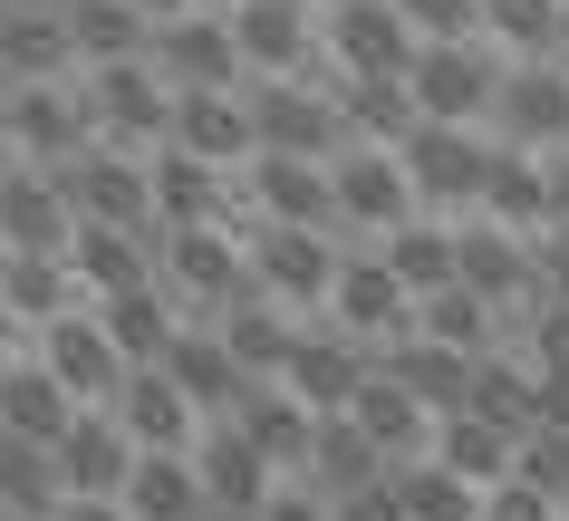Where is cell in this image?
Returning a JSON list of instances; mask_svg holds the SVG:
<instances>
[{"mask_svg": "<svg viewBox=\"0 0 569 521\" xmlns=\"http://www.w3.org/2000/svg\"><path fill=\"white\" fill-rule=\"evenodd\" d=\"M154 280L183 300V319H222L251 290V242L232 222H154Z\"/></svg>", "mask_w": 569, "mask_h": 521, "instance_id": "6da1fadb", "label": "cell"}, {"mask_svg": "<svg viewBox=\"0 0 569 521\" xmlns=\"http://www.w3.org/2000/svg\"><path fill=\"white\" fill-rule=\"evenodd\" d=\"M78 88H88V117L107 146H136L154 154L164 136H174V78L154 59H107V68H78Z\"/></svg>", "mask_w": 569, "mask_h": 521, "instance_id": "7a4b0ae2", "label": "cell"}, {"mask_svg": "<svg viewBox=\"0 0 569 521\" xmlns=\"http://www.w3.org/2000/svg\"><path fill=\"white\" fill-rule=\"evenodd\" d=\"M502 49L492 39H425L416 68H406V88H416L425 117L445 126H492V97H502Z\"/></svg>", "mask_w": 569, "mask_h": 521, "instance_id": "3957f363", "label": "cell"}, {"mask_svg": "<svg viewBox=\"0 0 569 521\" xmlns=\"http://www.w3.org/2000/svg\"><path fill=\"white\" fill-rule=\"evenodd\" d=\"M492 146L502 136H482V126H445V117H416L406 136V174H416V203L425 213H473L482 203V174H492Z\"/></svg>", "mask_w": 569, "mask_h": 521, "instance_id": "277c9868", "label": "cell"}, {"mask_svg": "<svg viewBox=\"0 0 569 521\" xmlns=\"http://www.w3.org/2000/svg\"><path fill=\"white\" fill-rule=\"evenodd\" d=\"M0 136L20 146V164H68L78 146H97L88 88L78 78H10L0 88Z\"/></svg>", "mask_w": 569, "mask_h": 521, "instance_id": "5b68a950", "label": "cell"}, {"mask_svg": "<svg viewBox=\"0 0 569 521\" xmlns=\"http://www.w3.org/2000/svg\"><path fill=\"white\" fill-rule=\"evenodd\" d=\"M241 242H251V280H261L270 300H290V309H329L338 261H348L329 222H251Z\"/></svg>", "mask_w": 569, "mask_h": 521, "instance_id": "8992f818", "label": "cell"}, {"mask_svg": "<svg viewBox=\"0 0 569 521\" xmlns=\"http://www.w3.org/2000/svg\"><path fill=\"white\" fill-rule=\"evenodd\" d=\"M59 184H68V213L78 222H126V232H154V174H146V154L136 146H78L59 164Z\"/></svg>", "mask_w": 569, "mask_h": 521, "instance_id": "52a82bcc", "label": "cell"}, {"mask_svg": "<svg viewBox=\"0 0 569 521\" xmlns=\"http://www.w3.org/2000/svg\"><path fill=\"white\" fill-rule=\"evenodd\" d=\"M251 126H261V154H338L348 146V117H338V88L319 78H251Z\"/></svg>", "mask_w": 569, "mask_h": 521, "instance_id": "ba28073f", "label": "cell"}, {"mask_svg": "<svg viewBox=\"0 0 569 521\" xmlns=\"http://www.w3.org/2000/svg\"><path fill=\"white\" fill-rule=\"evenodd\" d=\"M329 184H338V222H348V232H396V222L425 213L406 154H396V146H367V136H348V146L329 154Z\"/></svg>", "mask_w": 569, "mask_h": 521, "instance_id": "9c48e42d", "label": "cell"}, {"mask_svg": "<svg viewBox=\"0 0 569 521\" xmlns=\"http://www.w3.org/2000/svg\"><path fill=\"white\" fill-rule=\"evenodd\" d=\"M319 49L338 68H358V78H406L425 39L396 0H319Z\"/></svg>", "mask_w": 569, "mask_h": 521, "instance_id": "30bf717a", "label": "cell"}, {"mask_svg": "<svg viewBox=\"0 0 569 521\" xmlns=\"http://www.w3.org/2000/svg\"><path fill=\"white\" fill-rule=\"evenodd\" d=\"M146 59L174 78V88H251V59H241V30H232V10H183V20H154L146 39Z\"/></svg>", "mask_w": 569, "mask_h": 521, "instance_id": "8fae6325", "label": "cell"}, {"mask_svg": "<svg viewBox=\"0 0 569 521\" xmlns=\"http://www.w3.org/2000/svg\"><path fill=\"white\" fill-rule=\"evenodd\" d=\"M193 473H203V502H212L203 521H261V502L280 492V463H270L232 415H212V425L193 434Z\"/></svg>", "mask_w": 569, "mask_h": 521, "instance_id": "7c38bea8", "label": "cell"}, {"mask_svg": "<svg viewBox=\"0 0 569 521\" xmlns=\"http://www.w3.org/2000/svg\"><path fill=\"white\" fill-rule=\"evenodd\" d=\"M492 136L531 146V154H560L569 146V68L560 59H511L502 97H492Z\"/></svg>", "mask_w": 569, "mask_h": 521, "instance_id": "4fadbf2b", "label": "cell"}, {"mask_svg": "<svg viewBox=\"0 0 569 521\" xmlns=\"http://www.w3.org/2000/svg\"><path fill=\"white\" fill-rule=\"evenodd\" d=\"M329 319L348 338H367V348H387V338L416 329V290H406V271H396L387 251H348L338 261V290H329Z\"/></svg>", "mask_w": 569, "mask_h": 521, "instance_id": "5bb4252c", "label": "cell"}, {"mask_svg": "<svg viewBox=\"0 0 569 521\" xmlns=\"http://www.w3.org/2000/svg\"><path fill=\"white\" fill-rule=\"evenodd\" d=\"M453 261H463L453 280H473L482 300H502V309L540 300V232H511V222L473 213V222H453Z\"/></svg>", "mask_w": 569, "mask_h": 521, "instance_id": "9a60e30c", "label": "cell"}, {"mask_svg": "<svg viewBox=\"0 0 569 521\" xmlns=\"http://www.w3.org/2000/svg\"><path fill=\"white\" fill-rule=\"evenodd\" d=\"M39 358L59 368V387L78 405H107L126 387V348L107 338V319H97V300H78V309H59L49 329H39Z\"/></svg>", "mask_w": 569, "mask_h": 521, "instance_id": "2e32d148", "label": "cell"}, {"mask_svg": "<svg viewBox=\"0 0 569 521\" xmlns=\"http://www.w3.org/2000/svg\"><path fill=\"white\" fill-rule=\"evenodd\" d=\"M241 203H251V222H329L338 232L329 154H251L241 164Z\"/></svg>", "mask_w": 569, "mask_h": 521, "instance_id": "e0dca14e", "label": "cell"}, {"mask_svg": "<svg viewBox=\"0 0 569 521\" xmlns=\"http://www.w3.org/2000/svg\"><path fill=\"white\" fill-rule=\"evenodd\" d=\"M241 30V59L251 78H300L319 59V0H222Z\"/></svg>", "mask_w": 569, "mask_h": 521, "instance_id": "ac0fdd59", "label": "cell"}, {"mask_svg": "<svg viewBox=\"0 0 569 521\" xmlns=\"http://www.w3.org/2000/svg\"><path fill=\"white\" fill-rule=\"evenodd\" d=\"M146 174H154V222H232V203H241L232 164H212L193 146H154Z\"/></svg>", "mask_w": 569, "mask_h": 521, "instance_id": "d6986e66", "label": "cell"}, {"mask_svg": "<svg viewBox=\"0 0 569 521\" xmlns=\"http://www.w3.org/2000/svg\"><path fill=\"white\" fill-rule=\"evenodd\" d=\"M367 368H377V348H367V338H348V329L329 319V329H300V348H290L280 387H300L319 415H348V397L367 387Z\"/></svg>", "mask_w": 569, "mask_h": 521, "instance_id": "ffe728a7", "label": "cell"}, {"mask_svg": "<svg viewBox=\"0 0 569 521\" xmlns=\"http://www.w3.org/2000/svg\"><path fill=\"white\" fill-rule=\"evenodd\" d=\"M164 146H193V154H212V164H251L261 154V126H251V97L241 88H174V136Z\"/></svg>", "mask_w": 569, "mask_h": 521, "instance_id": "44dd1931", "label": "cell"}, {"mask_svg": "<svg viewBox=\"0 0 569 521\" xmlns=\"http://www.w3.org/2000/svg\"><path fill=\"white\" fill-rule=\"evenodd\" d=\"M78 213H68V184L59 164H10L0 174V242L10 251H68Z\"/></svg>", "mask_w": 569, "mask_h": 521, "instance_id": "7402d4cb", "label": "cell"}, {"mask_svg": "<svg viewBox=\"0 0 569 521\" xmlns=\"http://www.w3.org/2000/svg\"><path fill=\"white\" fill-rule=\"evenodd\" d=\"M232 425L261 444L280 473H309V444H319V405L300 397V387H280V377H251L241 387V405H232Z\"/></svg>", "mask_w": 569, "mask_h": 521, "instance_id": "603a6c76", "label": "cell"}, {"mask_svg": "<svg viewBox=\"0 0 569 521\" xmlns=\"http://www.w3.org/2000/svg\"><path fill=\"white\" fill-rule=\"evenodd\" d=\"M348 415H358L367 434H377V454L387 463H416V454H435V405L406 387L396 368H367V387L348 397Z\"/></svg>", "mask_w": 569, "mask_h": 521, "instance_id": "cb8c5ba5", "label": "cell"}, {"mask_svg": "<svg viewBox=\"0 0 569 521\" xmlns=\"http://www.w3.org/2000/svg\"><path fill=\"white\" fill-rule=\"evenodd\" d=\"M136 454H146V444L126 434L117 405H78V425L59 434V473H68V492H126Z\"/></svg>", "mask_w": 569, "mask_h": 521, "instance_id": "d4e9b609", "label": "cell"}, {"mask_svg": "<svg viewBox=\"0 0 569 521\" xmlns=\"http://www.w3.org/2000/svg\"><path fill=\"white\" fill-rule=\"evenodd\" d=\"M164 368H174L183 397L203 405V425H212V415H232L241 387H251V368H241L232 348H222V329H212V319H183V338L164 348Z\"/></svg>", "mask_w": 569, "mask_h": 521, "instance_id": "484cf974", "label": "cell"}, {"mask_svg": "<svg viewBox=\"0 0 569 521\" xmlns=\"http://www.w3.org/2000/svg\"><path fill=\"white\" fill-rule=\"evenodd\" d=\"M107 405L126 415V434H136V444H193V434H203V405L174 387V368H164V358H154V368H126V387H117Z\"/></svg>", "mask_w": 569, "mask_h": 521, "instance_id": "4316f807", "label": "cell"}, {"mask_svg": "<svg viewBox=\"0 0 569 521\" xmlns=\"http://www.w3.org/2000/svg\"><path fill=\"white\" fill-rule=\"evenodd\" d=\"M212 329H222V348H232L251 377H280V368H290V348H300V309H290V300H270L261 280H251V290H241V300L222 309Z\"/></svg>", "mask_w": 569, "mask_h": 521, "instance_id": "83f0119b", "label": "cell"}, {"mask_svg": "<svg viewBox=\"0 0 569 521\" xmlns=\"http://www.w3.org/2000/svg\"><path fill=\"white\" fill-rule=\"evenodd\" d=\"M97 319H107V338L126 348V368H154L164 348L183 338V300L164 290V280H136V290H107L97 300Z\"/></svg>", "mask_w": 569, "mask_h": 521, "instance_id": "f1b7e54d", "label": "cell"}, {"mask_svg": "<svg viewBox=\"0 0 569 521\" xmlns=\"http://www.w3.org/2000/svg\"><path fill=\"white\" fill-rule=\"evenodd\" d=\"M68 271H78V290H88V300L136 290V280H154V232H126V222H78V232H68Z\"/></svg>", "mask_w": 569, "mask_h": 521, "instance_id": "f546056e", "label": "cell"}, {"mask_svg": "<svg viewBox=\"0 0 569 521\" xmlns=\"http://www.w3.org/2000/svg\"><path fill=\"white\" fill-rule=\"evenodd\" d=\"M126 512L136 521H203V473H193V444H146L136 473H126Z\"/></svg>", "mask_w": 569, "mask_h": 521, "instance_id": "4dcf8cb0", "label": "cell"}, {"mask_svg": "<svg viewBox=\"0 0 569 521\" xmlns=\"http://www.w3.org/2000/svg\"><path fill=\"white\" fill-rule=\"evenodd\" d=\"M10 78H78L68 10H20V0H0V88H10Z\"/></svg>", "mask_w": 569, "mask_h": 521, "instance_id": "1f68e13d", "label": "cell"}, {"mask_svg": "<svg viewBox=\"0 0 569 521\" xmlns=\"http://www.w3.org/2000/svg\"><path fill=\"white\" fill-rule=\"evenodd\" d=\"M0 425H10V434H39V444H59V434L78 425V397L59 387V368H49L39 348L0 368Z\"/></svg>", "mask_w": 569, "mask_h": 521, "instance_id": "d6a6232c", "label": "cell"}, {"mask_svg": "<svg viewBox=\"0 0 569 521\" xmlns=\"http://www.w3.org/2000/svg\"><path fill=\"white\" fill-rule=\"evenodd\" d=\"M377 368H396L406 387H416L435 415H453V405H473V358L463 348H445V338H425V329H406V338H387L377 348Z\"/></svg>", "mask_w": 569, "mask_h": 521, "instance_id": "836d02e7", "label": "cell"}, {"mask_svg": "<svg viewBox=\"0 0 569 521\" xmlns=\"http://www.w3.org/2000/svg\"><path fill=\"white\" fill-rule=\"evenodd\" d=\"M473 213L511 222V232H550V154L492 146V174H482V203H473Z\"/></svg>", "mask_w": 569, "mask_h": 521, "instance_id": "e575fe53", "label": "cell"}, {"mask_svg": "<svg viewBox=\"0 0 569 521\" xmlns=\"http://www.w3.org/2000/svg\"><path fill=\"white\" fill-rule=\"evenodd\" d=\"M78 271H68V251H10L0 261V309L20 319V329H49L59 309H78Z\"/></svg>", "mask_w": 569, "mask_h": 521, "instance_id": "d590c367", "label": "cell"}, {"mask_svg": "<svg viewBox=\"0 0 569 521\" xmlns=\"http://www.w3.org/2000/svg\"><path fill=\"white\" fill-rule=\"evenodd\" d=\"M435 454L463 473V483H511V463H521V434L492 425V415H473V405H453V415H435Z\"/></svg>", "mask_w": 569, "mask_h": 521, "instance_id": "8d00e7d4", "label": "cell"}, {"mask_svg": "<svg viewBox=\"0 0 569 521\" xmlns=\"http://www.w3.org/2000/svg\"><path fill=\"white\" fill-rule=\"evenodd\" d=\"M329 88H338V117H348V136H367V146H406V136H416V117H425L406 78H358V68H338Z\"/></svg>", "mask_w": 569, "mask_h": 521, "instance_id": "74e56055", "label": "cell"}, {"mask_svg": "<svg viewBox=\"0 0 569 521\" xmlns=\"http://www.w3.org/2000/svg\"><path fill=\"white\" fill-rule=\"evenodd\" d=\"M377 473H396L387 454H377V434L358 425V415H319V444H309V483L329 492H358V483H377Z\"/></svg>", "mask_w": 569, "mask_h": 521, "instance_id": "f35d334b", "label": "cell"}, {"mask_svg": "<svg viewBox=\"0 0 569 521\" xmlns=\"http://www.w3.org/2000/svg\"><path fill=\"white\" fill-rule=\"evenodd\" d=\"M416 329L445 338V348H463V358H482V348L502 338V300H482L473 280H445V290H425V300H416Z\"/></svg>", "mask_w": 569, "mask_h": 521, "instance_id": "ab89813d", "label": "cell"}, {"mask_svg": "<svg viewBox=\"0 0 569 521\" xmlns=\"http://www.w3.org/2000/svg\"><path fill=\"white\" fill-rule=\"evenodd\" d=\"M68 39H78V68H107V59H146L154 20L136 0H68Z\"/></svg>", "mask_w": 569, "mask_h": 521, "instance_id": "60d3db41", "label": "cell"}, {"mask_svg": "<svg viewBox=\"0 0 569 521\" xmlns=\"http://www.w3.org/2000/svg\"><path fill=\"white\" fill-rule=\"evenodd\" d=\"M0 492L20 502L30 521H49L68 502V473H59V444H39V434H10L0 425Z\"/></svg>", "mask_w": 569, "mask_h": 521, "instance_id": "b9f144b4", "label": "cell"}, {"mask_svg": "<svg viewBox=\"0 0 569 521\" xmlns=\"http://www.w3.org/2000/svg\"><path fill=\"white\" fill-rule=\"evenodd\" d=\"M377 251H387L396 271H406V290H445L453 271H463V261H453V222L445 213H416V222H396V232H377Z\"/></svg>", "mask_w": 569, "mask_h": 521, "instance_id": "7bdbcfd3", "label": "cell"}, {"mask_svg": "<svg viewBox=\"0 0 569 521\" xmlns=\"http://www.w3.org/2000/svg\"><path fill=\"white\" fill-rule=\"evenodd\" d=\"M396 492H406V512H416V521H482V483H463L445 454L396 463Z\"/></svg>", "mask_w": 569, "mask_h": 521, "instance_id": "ee69618b", "label": "cell"}, {"mask_svg": "<svg viewBox=\"0 0 569 521\" xmlns=\"http://www.w3.org/2000/svg\"><path fill=\"white\" fill-rule=\"evenodd\" d=\"M482 39H502L511 59H550L569 39V10L560 0H482Z\"/></svg>", "mask_w": 569, "mask_h": 521, "instance_id": "f6af8a7d", "label": "cell"}, {"mask_svg": "<svg viewBox=\"0 0 569 521\" xmlns=\"http://www.w3.org/2000/svg\"><path fill=\"white\" fill-rule=\"evenodd\" d=\"M511 473L569 502V425H531V434H521V463H511Z\"/></svg>", "mask_w": 569, "mask_h": 521, "instance_id": "bcb514c9", "label": "cell"}, {"mask_svg": "<svg viewBox=\"0 0 569 521\" xmlns=\"http://www.w3.org/2000/svg\"><path fill=\"white\" fill-rule=\"evenodd\" d=\"M416 39H482V0H396Z\"/></svg>", "mask_w": 569, "mask_h": 521, "instance_id": "7dc6e473", "label": "cell"}, {"mask_svg": "<svg viewBox=\"0 0 569 521\" xmlns=\"http://www.w3.org/2000/svg\"><path fill=\"white\" fill-rule=\"evenodd\" d=\"M482 521H560V492H540V483H521V473H511V483L482 492Z\"/></svg>", "mask_w": 569, "mask_h": 521, "instance_id": "c3c4849f", "label": "cell"}, {"mask_svg": "<svg viewBox=\"0 0 569 521\" xmlns=\"http://www.w3.org/2000/svg\"><path fill=\"white\" fill-rule=\"evenodd\" d=\"M261 521H338V502L309 483V473H280V492L261 502Z\"/></svg>", "mask_w": 569, "mask_h": 521, "instance_id": "681fc988", "label": "cell"}, {"mask_svg": "<svg viewBox=\"0 0 569 521\" xmlns=\"http://www.w3.org/2000/svg\"><path fill=\"white\" fill-rule=\"evenodd\" d=\"M338 521H416V512H406V492H396V473H377V483L338 492Z\"/></svg>", "mask_w": 569, "mask_h": 521, "instance_id": "f907efd6", "label": "cell"}, {"mask_svg": "<svg viewBox=\"0 0 569 521\" xmlns=\"http://www.w3.org/2000/svg\"><path fill=\"white\" fill-rule=\"evenodd\" d=\"M540 300H569V222L540 232Z\"/></svg>", "mask_w": 569, "mask_h": 521, "instance_id": "816d5d0a", "label": "cell"}, {"mask_svg": "<svg viewBox=\"0 0 569 521\" xmlns=\"http://www.w3.org/2000/svg\"><path fill=\"white\" fill-rule=\"evenodd\" d=\"M49 521H136V512H126V492H68Z\"/></svg>", "mask_w": 569, "mask_h": 521, "instance_id": "f5cc1de1", "label": "cell"}, {"mask_svg": "<svg viewBox=\"0 0 569 521\" xmlns=\"http://www.w3.org/2000/svg\"><path fill=\"white\" fill-rule=\"evenodd\" d=\"M550 222H569V146L550 154Z\"/></svg>", "mask_w": 569, "mask_h": 521, "instance_id": "db71d44e", "label": "cell"}, {"mask_svg": "<svg viewBox=\"0 0 569 521\" xmlns=\"http://www.w3.org/2000/svg\"><path fill=\"white\" fill-rule=\"evenodd\" d=\"M146 20H183V10H203V0H136Z\"/></svg>", "mask_w": 569, "mask_h": 521, "instance_id": "11a10c76", "label": "cell"}, {"mask_svg": "<svg viewBox=\"0 0 569 521\" xmlns=\"http://www.w3.org/2000/svg\"><path fill=\"white\" fill-rule=\"evenodd\" d=\"M10 338H20V319H10V309H0V368H10V358H20V348H10Z\"/></svg>", "mask_w": 569, "mask_h": 521, "instance_id": "9f6ffc18", "label": "cell"}, {"mask_svg": "<svg viewBox=\"0 0 569 521\" xmlns=\"http://www.w3.org/2000/svg\"><path fill=\"white\" fill-rule=\"evenodd\" d=\"M10 164H20V146H10V136H0V174H10Z\"/></svg>", "mask_w": 569, "mask_h": 521, "instance_id": "6f0895ef", "label": "cell"}, {"mask_svg": "<svg viewBox=\"0 0 569 521\" xmlns=\"http://www.w3.org/2000/svg\"><path fill=\"white\" fill-rule=\"evenodd\" d=\"M0 521H30V512H20V502H10V492H0Z\"/></svg>", "mask_w": 569, "mask_h": 521, "instance_id": "680465c9", "label": "cell"}, {"mask_svg": "<svg viewBox=\"0 0 569 521\" xmlns=\"http://www.w3.org/2000/svg\"><path fill=\"white\" fill-rule=\"evenodd\" d=\"M20 10H68V0H20Z\"/></svg>", "mask_w": 569, "mask_h": 521, "instance_id": "91938a15", "label": "cell"}, {"mask_svg": "<svg viewBox=\"0 0 569 521\" xmlns=\"http://www.w3.org/2000/svg\"><path fill=\"white\" fill-rule=\"evenodd\" d=\"M0 261H10V242H0Z\"/></svg>", "mask_w": 569, "mask_h": 521, "instance_id": "94428289", "label": "cell"}, {"mask_svg": "<svg viewBox=\"0 0 569 521\" xmlns=\"http://www.w3.org/2000/svg\"><path fill=\"white\" fill-rule=\"evenodd\" d=\"M560 521H569V502H560Z\"/></svg>", "mask_w": 569, "mask_h": 521, "instance_id": "6125c7cd", "label": "cell"}, {"mask_svg": "<svg viewBox=\"0 0 569 521\" xmlns=\"http://www.w3.org/2000/svg\"><path fill=\"white\" fill-rule=\"evenodd\" d=\"M560 10H569V0H560Z\"/></svg>", "mask_w": 569, "mask_h": 521, "instance_id": "be15d7a7", "label": "cell"}]
</instances>
